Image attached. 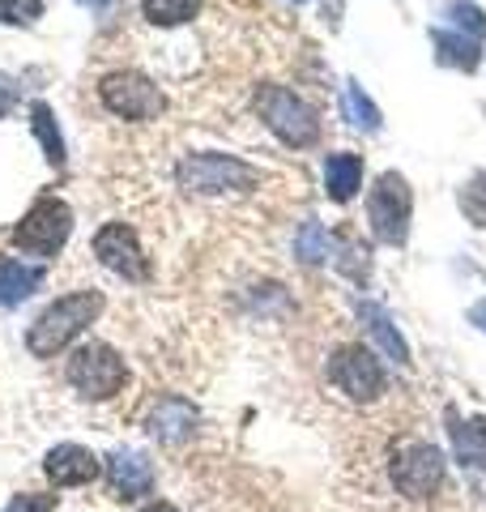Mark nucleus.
Returning a JSON list of instances; mask_svg holds the SVG:
<instances>
[{
    "instance_id": "nucleus-1",
    "label": "nucleus",
    "mask_w": 486,
    "mask_h": 512,
    "mask_svg": "<svg viewBox=\"0 0 486 512\" xmlns=\"http://www.w3.org/2000/svg\"><path fill=\"white\" fill-rule=\"evenodd\" d=\"M99 312H103V295H99V291H73V295L56 299L52 308H47V312L35 320V325H30V333H26L30 355L52 359L56 350L69 346Z\"/></svg>"
},
{
    "instance_id": "nucleus-2",
    "label": "nucleus",
    "mask_w": 486,
    "mask_h": 512,
    "mask_svg": "<svg viewBox=\"0 0 486 512\" xmlns=\"http://www.w3.org/2000/svg\"><path fill=\"white\" fill-rule=\"evenodd\" d=\"M175 180L188 192H205V197H218V192H248L261 184V171L252 163H243L235 154H188L180 167H175Z\"/></svg>"
},
{
    "instance_id": "nucleus-3",
    "label": "nucleus",
    "mask_w": 486,
    "mask_h": 512,
    "mask_svg": "<svg viewBox=\"0 0 486 512\" xmlns=\"http://www.w3.org/2000/svg\"><path fill=\"white\" fill-rule=\"evenodd\" d=\"M256 111H261V120L269 124V133L278 141H286V146H295V150L312 146V141L320 137L316 111L286 86H261L256 90Z\"/></svg>"
},
{
    "instance_id": "nucleus-4",
    "label": "nucleus",
    "mask_w": 486,
    "mask_h": 512,
    "mask_svg": "<svg viewBox=\"0 0 486 512\" xmlns=\"http://www.w3.org/2000/svg\"><path fill=\"white\" fill-rule=\"evenodd\" d=\"M124 380H128V367L107 342H86V346L73 350L69 384L81 389V397H90V402H107V397H116L124 389Z\"/></svg>"
},
{
    "instance_id": "nucleus-5",
    "label": "nucleus",
    "mask_w": 486,
    "mask_h": 512,
    "mask_svg": "<svg viewBox=\"0 0 486 512\" xmlns=\"http://www.w3.org/2000/svg\"><path fill=\"white\" fill-rule=\"evenodd\" d=\"M410 210H414V197H410L405 175L384 171L376 180V188L367 192V218H371V231H376L380 244L397 248L410 239Z\"/></svg>"
},
{
    "instance_id": "nucleus-6",
    "label": "nucleus",
    "mask_w": 486,
    "mask_h": 512,
    "mask_svg": "<svg viewBox=\"0 0 486 512\" xmlns=\"http://www.w3.org/2000/svg\"><path fill=\"white\" fill-rule=\"evenodd\" d=\"M73 231V210L60 197H43L26 210V218L13 227V248H22L30 256H56L64 248V239Z\"/></svg>"
},
{
    "instance_id": "nucleus-7",
    "label": "nucleus",
    "mask_w": 486,
    "mask_h": 512,
    "mask_svg": "<svg viewBox=\"0 0 486 512\" xmlns=\"http://www.w3.org/2000/svg\"><path fill=\"white\" fill-rule=\"evenodd\" d=\"M99 99L111 116H124V120H158L162 107H167L162 90L145 73H133V69L107 73L99 82Z\"/></svg>"
},
{
    "instance_id": "nucleus-8",
    "label": "nucleus",
    "mask_w": 486,
    "mask_h": 512,
    "mask_svg": "<svg viewBox=\"0 0 486 512\" xmlns=\"http://www.w3.org/2000/svg\"><path fill=\"white\" fill-rule=\"evenodd\" d=\"M329 380L346 397H354V402H376V397L384 393V384H388L380 359L371 355L367 346H342L337 350L333 363H329Z\"/></svg>"
},
{
    "instance_id": "nucleus-9",
    "label": "nucleus",
    "mask_w": 486,
    "mask_h": 512,
    "mask_svg": "<svg viewBox=\"0 0 486 512\" xmlns=\"http://www.w3.org/2000/svg\"><path fill=\"white\" fill-rule=\"evenodd\" d=\"M444 483V453L431 444H405L393 457V487L405 500H427Z\"/></svg>"
},
{
    "instance_id": "nucleus-10",
    "label": "nucleus",
    "mask_w": 486,
    "mask_h": 512,
    "mask_svg": "<svg viewBox=\"0 0 486 512\" xmlns=\"http://www.w3.org/2000/svg\"><path fill=\"white\" fill-rule=\"evenodd\" d=\"M94 256H99L111 274H120L128 282L150 278V261H145V252L137 244V231L124 227V222H107V227L94 235Z\"/></svg>"
},
{
    "instance_id": "nucleus-11",
    "label": "nucleus",
    "mask_w": 486,
    "mask_h": 512,
    "mask_svg": "<svg viewBox=\"0 0 486 512\" xmlns=\"http://www.w3.org/2000/svg\"><path fill=\"white\" fill-rule=\"evenodd\" d=\"M43 474L52 478L56 487H81V483H94V478H99V457L81 444H56L43 461Z\"/></svg>"
},
{
    "instance_id": "nucleus-12",
    "label": "nucleus",
    "mask_w": 486,
    "mask_h": 512,
    "mask_svg": "<svg viewBox=\"0 0 486 512\" xmlns=\"http://www.w3.org/2000/svg\"><path fill=\"white\" fill-rule=\"evenodd\" d=\"M192 427H197V406L184 397H162L150 414V431L162 444H180L184 436H192Z\"/></svg>"
},
{
    "instance_id": "nucleus-13",
    "label": "nucleus",
    "mask_w": 486,
    "mask_h": 512,
    "mask_svg": "<svg viewBox=\"0 0 486 512\" xmlns=\"http://www.w3.org/2000/svg\"><path fill=\"white\" fill-rule=\"evenodd\" d=\"M107 474H111V487H116V495H124V500L150 495V487H154L150 461L137 457V453H116L107 461Z\"/></svg>"
},
{
    "instance_id": "nucleus-14",
    "label": "nucleus",
    "mask_w": 486,
    "mask_h": 512,
    "mask_svg": "<svg viewBox=\"0 0 486 512\" xmlns=\"http://www.w3.org/2000/svg\"><path fill=\"white\" fill-rule=\"evenodd\" d=\"M43 282V265H26L13 256H0V308H18L22 299H30Z\"/></svg>"
},
{
    "instance_id": "nucleus-15",
    "label": "nucleus",
    "mask_w": 486,
    "mask_h": 512,
    "mask_svg": "<svg viewBox=\"0 0 486 512\" xmlns=\"http://www.w3.org/2000/svg\"><path fill=\"white\" fill-rule=\"evenodd\" d=\"M324 188H329L333 201H350L354 192L363 188V158L359 154H329L324 163Z\"/></svg>"
},
{
    "instance_id": "nucleus-16",
    "label": "nucleus",
    "mask_w": 486,
    "mask_h": 512,
    "mask_svg": "<svg viewBox=\"0 0 486 512\" xmlns=\"http://www.w3.org/2000/svg\"><path fill=\"white\" fill-rule=\"evenodd\" d=\"M359 316H363V325H367V333L380 342V350L388 359H397V363H410V346H405V338L397 333V325H393V316H388L380 303H359Z\"/></svg>"
},
{
    "instance_id": "nucleus-17",
    "label": "nucleus",
    "mask_w": 486,
    "mask_h": 512,
    "mask_svg": "<svg viewBox=\"0 0 486 512\" xmlns=\"http://www.w3.org/2000/svg\"><path fill=\"white\" fill-rule=\"evenodd\" d=\"M431 43H435V52H440L444 64H452V69H465V73H474L478 64H482V52H478V43L461 35V30H431Z\"/></svg>"
},
{
    "instance_id": "nucleus-18",
    "label": "nucleus",
    "mask_w": 486,
    "mask_h": 512,
    "mask_svg": "<svg viewBox=\"0 0 486 512\" xmlns=\"http://www.w3.org/2000/svg\"><path fill=\"white\" fill-rule=\"evenodd\" d=\"M342 107H346V120H350L354 128H363V133H380V124H384V120H380V107L367 99L359 82H346Z\"/></svg>"
},
{
    "instance_id": "nucleus-19",
    "label": "nucleus",
    "mask_w": 486,
    "mask_h": 512,
    "mask_svg": "<svg viewBox=\"0 0 486 512\" xmlns=\"http://www.w3.org/2000/svg\"><path fill=\"white\" fill-rule=\"evenodd\" d=\"M30 128H35L39 141H43L47 163H52V167H64V137H60V128H56L52 107H47V103H35V107H30Z\"/></svg>"
},
{
    "instance_id": "nucleus-20",
    "label": "nucleus",
    "mask_w": 486,
    "mask_h": 512,
    "mask_svg": "<svg viewBox=\"0 0 486 512\" xmlns=\"http://www.w3.org/2000/svg\"><path fill=\"white\" fill-rule=\"evenodd\" d=\"M444 18L452 22V30H461V35H469L474 43L486 39V13L474 5V0H448V5H444Z\"/></svg>"
},
{
    "instance_id": "nucleus-21",
    "label": "nucleus",
    "mask_w": 486,
    "mask_h": 512,
    "mask_svg": "<svg viewBox=\"0 0 486 512\" xmlns=\"http://www.w3.org/2000/svg\"><path fill=\"white\" fill-rule=\"evenodd\" d=\"M452 440H457V453L465 461H478V466H486V419H474V423H457V419H452Z\"/></svg>"
},
{
    "instance_id": "nucleus-22",
    "label": "nucleus",
    "mask_w": 486,
    "mask_h": 512,
    "mask_svg": "<svg viewBox=\"0 0 486 512\" xmlns=\"http://www.w3.org/2000/svg\"><path fill=\"white\" fill-rule=\"evenodd\" d=\"M141 9L154 26H180L201 9V0H141Z\"/></svg>"
},
{
    "instance_id": "nucleus-23",
    "label": "nucleus",
    "mask_w": 486,
    "mask_h": 512,
    "mask_svg": "<svg viewBox=\"0 0 486 512\" xmlns=\"http://www.w3.org/2000/svg\"><path fill=\"white\" fill-rule=\"evenodd\" d=\"M295 252H299V261H307V265H320V261H329L333 239L324 235L320 222H303V231H299V239H295Z\"/></svg>"
},
{
    "instance_id": "nucleus-24",
    "label": "nucleus",
    "mask_w": 486,
    "mask_h": 512,
    "mask_svg": "<svg viewBox=\"0 0 486 512\" xmlns=\"http://www.w3.org/2000/svg\"><path fill=\"white\" fill-rule=\"evenodd\" d=\"M461 210L474 227H486V171H478L474 180L461 188Z\"/></svg>"
},
{
    "instance_id": "nucleus-25",
    "label": "nucleus",
    "mask_w": 486,
    "mask_h": 512,
    "mask_svg": "<svg viewBox=\"0 0 486 512\" xmlns=\"http://www.w3.org/2000/svg\"><path fill=\"white\" fill-rule=\"evenodd\" d=\"M43 13V0H0V26H30Z\"/></svg>"
},
{
    "instance_id": "nucleus-26",
    "label": "nucleus",
    "mask_w": 486,
    "mask_h": 512,
    "mask_svg": "<svg viewBox=\"0 0 486 512\" xmlns=\"http://www.w3.org/2000/svg\"><path fill=\"white\" fill-rule=\"evenodd\" d=\"M52 508H56V495H35V491L13 495L5 504V512H52Z\"/></svg>"
},
{
    "instance_id": "nucleus-27",
    "label": "nucleus",
    "mask_w": 486,
    "mask_h": 512,
    "mask_svg": "<svg viewBox=\"0 0 486 512\" xmlns=\"http://www.w3.org/2000/svg\"><path fill=\"white\" fill-rule=\"evenodd\" d=\"M469 320H474L478 329H486V299H482V303H474V312H469Z\"/></svg>"
},
{
    "instance_id": "nucleus-28",
    "label": "nucleus",
    "mask_w": 486,
    "mask_h": 512,
    "mask_svg": "<svg viewBox=\"0 0 486 512\" xmlns=\"http://www.w3.org/2000/svg\"><path fill=\"white\" fill-rule=\"evenodd\" d=\"M13 107V90L5 86V82H0V116H5V111Z\"/></svg>"
},
{
    "instance_id": "nucleus-29",
    "label": "nucleus",
    "mask_w": 486,
    "mask_h": 512,
    "mask_svg": "<svg viewBox=\"0 0 486 512\" xmlns=\"http://www.w3.org/2000/svg\"><path fill=\"white\" fill-rule=\"evenodd\" d=\"M141 512H180V508H175V504H162V500H158V504H145Z\"/></svg>"
},
{
    "instance_id": "nucleus-30",
    "label": "nucleus",
    "mask_w": 486,
    "mask_h": 512,
    "mask_svg": "<svg viewBox=\"0 0 486 512\" xmlns=\"http://www.w3.org/2000/svg\"><path fill=\"white\" fill-rule=\"evenodd\" d=\"M81 5H90V9H103V5H107V0H81Z\"/></svg>"
}]
</instances>
